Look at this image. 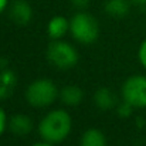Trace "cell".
<instances>
[{"label": "cell", "instance_id": "1", "mask_svg": "<svg viewBox=\"0 0 146 146\" xmlns=\"http://www.w3.org/2000/svg\"><path fill=\"white\" fill-rule=\"evenodd\" d=\"M72 121L68 112L55 109L48 112L38 123V132L41 138L50 143H58L64 141L71 132Z\"/></svg>", "mask_w": 146, "mask_h": 146}, {"label": "cell", "instance_id": "2", "mask_svg": "<svg viewBox=\"0 0 146 146\" xmlns=\"http://www.w3.org/2000/svg\"><path fill=\"white\" fill-rule=\"evenodd\" d=\"M70 29L72 37L82 43V44H91L98 38L99 34V27H98L97 20L88 14V13H77L71 21H70Z\"/></svg>", "mask_w": 146, "mask_h": 146}, {"label": "cell", "instance_id": "3", "mask_svg": "<svg viewBox=\"0 0 146 146\" xmlns=\"http://www.w3.org/2000/svg\"><path fill=\"white\" fill-rule=\"evenodd\" d=\"M57 94L58 90L52 81L37 80L29 85L26 91V98L29 104H31L33 106H47L55 101Z\"/></svg>", "mask_w": 146, "mask_h": 146}, {"label": "cell", "instance_id": "4", "mask_svg": "<svg viewBox=\"0 0 146 146\" xmlns=\"http://www.w3.org/2000/svg\"><path fill=\"white\" fill-rule=\"evenodd\" d=\"M47 58L50 62L58 68L67 70L72 68L78 61V54L75 48L64 41H52L47 48Z\"/></svg>", "mask_w": 146, "mask_h": 146}, {"label": "cell", "instance_id": "5", "mask_svg": "<svg viewBox=\"0 0 146 146\" xmlns=\"http://www.w3.org/2000/svg\"><path fill=\"white\" fill-rule=\"evenodd\" d=\"M122 97L132 106L145 108L146 106V77H143V75L129 77L123 82Z\"/></svg>", "mask_w": 146, "mask_h": 146}, {"label": "cell", "instance_id": "6", "mask_svg": "<svg viewBox=\"0 0 146 146\" xmlns=\"http://www.w3.org/2000/svg\"><path fill=\"white\" fill-rule=\"evenodd\" d=\"M33 17L30 4L24 0H16L10 7V19L17 24H27Z\"/></svg>", "mask_w": 146, "mask_h": 146}, {"label": "cell", "instance_id": "7", "mask_svg": "<svg viewBox=\"0 0 146 146\" xmlns=\"http://www.w3.org/2000/svg\"><path fill=\"white\" fill-rule=\"evenodd\" d=\"M17 84V77L10 70H3L0 72V99H7L13 95Z\"/></svg>", "mask_w": 146, "mask_h": 146}, {"label": "cell", "instance_id": "8", "mask_svg": "<svg viewBox=\"0 0 146 146\" xmlns=\"http://www.w3.org/2000/svg\"><path fill=\"white\" fill-rule=\"evenodd\" d=\"M9 128L10 131L17 135V136H24L29 135L33 129V121L27 115H14L9 121Z\"/></svg>", "mask_w": 146, "mask_h": 146}, {"label": "cell", "instance_id": "9", "mask_svg": "<svg viewBox=\"0 0 146 146\" xmlns=\"http://www.w3.org/2000/svg\"><path fill=\"white\" fill-rule=\"evenodd\" d=\"M68 29H70V23H68V20H67L65 17H62V16H55V17H52L48 21V24H47V33H48L50 37L54 38V40L61 38V37L67 33Z\"/></svg>", "mask_w": 146, "mask_h": 146}, {"label": "cell", "instance_id": "10", "mask_svg": "<svg viewBox=\"0 0 146 146\" xmlns=\"http://www.w3.org/2000/svg\"><path fill=\"white\" fill-rule=\"evenodd\" d=\"M81 146H106V138L99 129L91 128L81 136Z\"/></svg>", "mask_w": 146, "mask_h": 146}, {"label": "cell", "instance_id": "11", "mask_svg": "<svg viewBox=\"0 0 146 146\" xmlns=\"http://www.w3.org/2000/svg\"><path fill=\"white\" fill-rule=\"evenodd\" d=\"M84 98V92L80 87L68 85L61 91V99L67 105H78Z\"/></svg>", "mask_w": 146, "mask_h": 146}, {"label": "cell", "instance_id": "12", "mask_svg": "<svg viewBox=\"0 0 146 146\" xmlns=\"http://www.w3.org/2000/svg\"><path fill=\"white\" fill-rule=\"evenodd\" d=\"M95 104L101 109L106 111V109H111V108L115 106L116 99H115V95L108 88H101L95 94Z\"/></svg>", "mask_w": 146, "mask_h": 146}, {"label": "cell", "instance_id": "13", "mask_svg": "<svg viewBox=\"0 0 146 146\" xmlns=\"http://www.w3.org/2000/svg\"><path fill=\"white\" fill-rule=\"evenodd\" d=\"M105 10L112 16H125L129 11V4L126 0H108L105 4Z\"/></svg>", "mask_w": 146, "mask_h": 146}, {"label": "cell", "instance_id": "14", "mask_svg": "<svg viewBox=\"0 0 146 146\" xmlns=\"http://www.w3.org/2000/svg\"><path fill=\"white\" fill-rule=\"evenodd\" d=\"M132 108H133V106L125 101L122 105H119V108H118V113H119L121 116L126 118V116H129V115L132 113Z\"/></svg>", "mask_w": 146, "mask_h": 146}, {"label": "cell", "instance_id": "15", "mask_svg": "<svg viewBox=\"0 0 146 146\" xmlns=\"http://www.w3.org/2000/svg\"><path fill=\"white\" fill-rule=\"evenodd\" d=\"M138 57H139V61L141 64L146 68V40L142 41L141 47H139V52H138Z\"/></svg>", "mask_w": 146, "mask_h": 146}, {"label": "cell", "instance_id": "16", "mask_svg": "<svg viewBox=\"0 0 146 146\" xmlns=\"http://www.w3.org/2000/svg\"><path fill=\"white\" fill-rule=\"evenodd\" d=\"M6 123H7V118H6V113H4V111H3V109H1V106H0V135L4 132Z\"/></svg>", "mask_w": 146, "mask_h": 146}, {"label": "cell", "instance_id": "17", "mask_svg": "<svg viewBox=\"0 0 146 146\" xmlns=\"http://www.w3.org/2000/svg\"><path fill=\"white\" fill-rule=\"evenodd\" d=\"M71 3L75 6V7H80V9H84L88 6L90 0H71Z\"/></svg>", "mask_w": 146, "mask_h": 146}, {"label": "cell", "instance_id": "18", "mask_svg": "<svg viewBox=\"0 0 146 146\" xmlns=\"http://www.w3.org/2000/svg\"><path fill=\"white\" fill-rule=\"evenodd\" d=\"M7 3H9V0H0V13H1L4 9H6Z\"/></svg>", "mask_w": 146, "mask_h": 146}, {"label": "cell", "instance_id": "19", "mask_svg": "<svg viewBox=\"0 0 146 146\" xmlns=\"http://www.w3.org/2000/svg\"><path fill=\"white\" fill-rule=\"evenodd\" d=\"M33 146H54L52 143H50V142H43V143H36V145Z\"/></svg>", "mask_w": 146, "mask_h": 146}, {"label": "cell", "instance_id": "20", "mask_svg": "<svg viewBox=\"0 0 146 146\" xmlns=\"http://www.w3.org/2000/svg\"><path fill=\"white\" fill-rule=\"evenodd\" d=\"M132 1H135V3H139V4H145L146 0H132Z\"/></svg>", "mask_w": 146, "mask_h": 146}]
</instances>
